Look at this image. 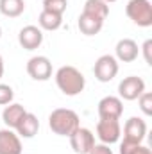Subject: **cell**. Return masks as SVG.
<instances>
[{
    "label": "cell",
    "mask_w": 152,
    "mask_h": 154,
    "mask_svg": "<svg viewBox=\"0 0 152 154\" xmlns=\"http://www.w3.org/2000/svg\"><path fill=\"white\" fill-rule=\"evenodd\" d=\"M4 72H5V66H4V57L0 56V79L4 77Z\"/></svg>",
    "instance_id": "cell-26"
},
{
    "label": "cell",
    "mask_w": 152,
    "mask_h": 154,
    "mask_svg": "<svg viewBox=\"0 0 152 154\" xmlns=\"http://www.w3.org/2000/svg\"><path fill=\"white\" fill-rule=\"evenodd\" d=\"M68 7V0H43V9L50 13L63 14Z\"/></svg>",
    "instance_id": "cell-20"
},
{
    "label": "cell",
    "mask_w": 152,
    "mask_h": 154,
    "mask_svg": "<svg viewBox=\"0 0 152 154\" xmlns=\"http://www.w3.org/2000/svg\"><path fill=\"white\" fill-rule=\"evenodd\" d=\"M22 140L14 129H0V154H22Z\"/></svg>",
    "instance_id": "cell-13"
},
{
    "label": "cell",
    "mask_w": 152,
    "mask_h": 154,
    "mask_svg": "<svg viewBox=\"0 0 152 154\" xmlns=\"http://www.w3.org/2000/svg\"><path fill=\"white\" fill-rule=\"evenodd\" d=\"M82 13L91 14V16L106 22V18L109 16V4H106L104 0H86L84 7H82Z\"/></svg>",
    "instance_id": "cell-17"
},
{
    "label": "cell",
    "mask_w": 152,
    "mask_h": 154,
    "mask_svg": "<svg viewBox=\"0 0 152 154\" xmlns=\"http://www.w3.org/2000/svg\"><path fill=\"white\" fill-rule=\"evenodd\" d=\"M38 23L41 31H57L63 25V14L50 13V11H41L38 16Z\"/></svg>",
    "instance_id": "cell-18"
},
{
    "label": "cell",
    "mask_w": 152,
    "mask_h": 154,
    "mask_svg": "<svg viewBox=\"0 0 152 154\" xmlns=\"http://www.w3.org/2000/svg\"><path fill=\"white\" fill-rule=\"evenodd\" d=\"M56 84L61 90V93H65L66 97H75L84 91L86 77L82 75V72L79 68L72 66V65H65V66L57 68V72H56Z\"/></svg>",
    "instance_id": "cell-1"
},
{
    "label": "cell",
    "mask_w": 152,
    "mask_h": 154,
    "mask_svg": "<svg viewBox=\"0 0 152 154\" xmlns=\"http://www.w3.org/2000/svg\"><path fill=\"white\" fill-rule=\"evenodd\" d=\"M118 61L116 57L111 56V54H104L100 56L97 61H95V66H93V74H95V79L100 81V82H109L113 81L114 77L118 75Z\"/></svg>",
    "instance_id": "cell-4"
},
{
    "label": "cell",
    "mask_w": 152,
    "mask_h": 154,
    "mask_svg": "<svg viewBox=\"0 0 152 154\" xmlns=\"http://www.w3.org/2000/svg\"><path fill=\"white\" fill-rule=\"evenodd\" d=\"M99 116L100 118H109V120H120V116L123 113V100L120 97L108 95L104 99L99 100Z\"/></svg>",
    "instance_id": "cell-10"
},
{
    "label": "cell",
    "mask_w": 152,
    "mask_h": 154,
    "mask_svg": "<svg viewBox=\"0 0 152 154\" xmlns=\"http://www.w3.org/2000/svg\"><path fill=\"white\" fill-rule=\"evenodd\" d=\"M147 136V122L140 116H131L123 125V142L140 145Z\"/></svg>",
    "instance_id": "cell-7"
},
{
    "label": "cell",
    "mask_w": 152,
    "mask_h": 154,
    "mask_svg": "<svg viewBox=\"0 0 152 154\" xmlns=\"http://www.w3.org/2000/svg\"><path fill=\"white\" fill-rule=\"evenodd\" d=\"M0 39H2V27H0Z\"/></svg>",
    "instance_id": "cell-28"
},
{
    "label": "cell",
    "mask_w": 152,
    "mask_h": 154,
    "mask_svg": "<svg viewBox=\"0 0 152 154\" xmlns=\"http://www.w3.org/2000/svg\"><path fill=\"white\" fill-rule=\"evenodd\" d=\"M27 74L34 81H48L52 77V61L47 56H32L27 61Z\"/></svg>",
    "instance_id": "cell-8"
},
{
    "label": "cell",
    "mask_w": 152,
    "mask_h": 154,
    "mask_svg": "<svg viewBox=\"0 0 152 154\" xmlns=\"http://www.w3.org/2000/svg\"><path fill=\"white\" fill-rule=\"evenodd\" d=\"M88 154H113V149L106 143H95Z\"/></svg>",
    "instance_id": "cell-24"
},
{
    "label": "cell",
    "mask_w": 152,
    "mask_h": 154,
    "mask_svg": "<svg viewBox=\"0 0 152 154\" xmlns=\"http://www.w3.org/2000/svg\"><path fill=\"white\" fill-rule=\"evenodd\" d=\"M18 43L25 50H36L43 43V31L38 25H25L18 32Z\"/></svg>",
    "instance_id": "cell-11"
},
{
    "label": "cell",
    "mask_w": 152,
    "mask_h": 154,
    "mask_svg": "<svg viewBox=\"0 0 152 154\" xmlns=\"http://www.w3.org/2000/svg\"><path fill=\"white\" fill-rule=\"evenodd\" d=\"M138 104H140V109L143 111V115L150 116L152 115V93L150 91H143L138 97Z\"/></svg>",
    "instance_id": "cell-21"
},
{
    "label": "cell",
    "mask_w": 152,
    "mask_h": 154,
    "mask_svg": "<svg viewBox=\"0 0 152 154\" xmlns=\"http://www.w3.org/2000/svg\"><path fill=\"white\" fill-rule=\"evenodd\" d=\"M140 56V47L134 39L131 38H122L116 47H114V57L116 61H122V63H132L136 61Z\"/></svg>",
    "instance_id": "cell-12"
},
{
    "label": "cell",
    "mask_w": 152,
    "mask_h": 154,
    "mask_svg": "<svg viewBox=\"0 0 152 154\" xmlns=\"http://www.w3.org/2000/svg\"><path fill=\"white\" fill-rule=\"evenodd\" d=\"M106 4H111V2H116V0H104Z\"/></svg>",
    "instance_id": "cell-27"
},
{
    "label": "cell",
    "mask_w": 152,
    "mask_h": 154,
    "mask_svg": "<svg viewBox=\"0 0 152 154\" xmlns=\"http://www.w3.org/2000/svg\"><path fill=\"white\" fill-rule=\"evenodd\" d=\"M13 99H14V91H13V88H11L9 84L0 82V106H7V104H11Z\"/></svg>",
    "instance_id": "cell-22"
},
{
    "label": "cell",
    "mask_w": 152,
    "mask_h": 154,
    "mask_svg": "<svg viewBox=\"0 0 152 154\" xmlns=\"http://www.w3.org/2000/svg\"><path fill=\"white\" fill-rule=\"evenodd\" d=\"M16 133H18V136L20 138H34L36 134H38L39 131V120L38 116L34 115V113H25V116L22 118V122L18 124V127L14 129Z\"/></svg>",
    "instance_id": "cell-16"
},
{
    "label": "cell",
    "mask_w": 152,
    "mask_h": 154,
    "mask_svg": "<svg viewBox=\"0 0 152 154\" xmlns=\"http://www.w3.org/2000/svg\"><path fill=\"white\" fill-rule=\"evenodd\" d=\"M68 138H70V147L75 154H88L95 145V134L86 127H77Z\"/></svg>",
    "instance_id": "cell-9"
},
{
    "label": "cell",
    "mask_w": 152,
    "mask_h": 154,
    "mask_svg": "<svg viewBox=\"0 0 152 154\" xmlns=\"http://www.w3.org/2000/svg\"><path fill=\"white\" fill-rule=\"evenodd\" d=\"M48 127L57 136H70L77 127H81V120L74 109L57 108L48 115Z\"/></svg>",
    "instance_id": "cell-2"
},
{
    "label": "cell",
    "mask_w": 152,
    "mask_h": 154,
    "mask_svg": "<svg viewBox=\"0 0 152 154\" xmlns=\"http://www.w3.org/2000/svg\"><path fill=\"white\" fill-rule=\"evenodd\" d=\"M97 136L102 143L113 145L122 136V125L120 120H109V118H100L97 122Z\"/></svg>",
    "instance_id": "cell-6"
},
{
    "label": "cell",
    "mask_w": 152,
    "mask_h": 154,
    "mask_svg": "<svg viewBox=\"0 0 152 154\" xmlns=\"http://www.w3.org/2000/svg\"><path fill=\"white\" fill-rule=\"evenodd\" d=\"M127 18L138 27L152 25V4L150 0H129L125 5Z\"/></svg>",
    "instance_id": "cell-3"
},
{
    "label": "cell",
    "mask_w": 152,
    "mask_h": 154,
    "mask_svg": "<svg viewBox=\"0 0 152 154\" xmlns=\"http://www.w3.org/2000/svg\"><path fill=\"white\" fill-rule=\"evenodd\" d=\"M145 91V81L138 75L123 77L118 84V97L122 100H136Z\"/></svg>",
    "instance_id": "cell-5"
},
{
    "label": "cell",
    "mask_w": 152,
    "mask_h": 154,
    "mask_svg": "<svg viewBox=\"0 0 152 154\" xmlns=\"http://www.w3.org/2000/svg\"><path fill=\"white\" fill-rule=\"evenodd\" d=\"M25 113H27V109H25L22 104L11 102V104H7V106L4 108V111H2V120H4V124H5V127L16 129L18 124L22 122V118L25 116Z\"/></svg>",
    "instance_id": "cell-14"
},
{
    "label": "cell",
    "mask_w": 152,
    "mask_h": 154,
    "mask_svg": "<svg viewBox=\"0 0 152 154\" xmlns=\"http://www.w3.org/2000/svg\"><path fill=\"white\" fill-rule=\"evenodd\" d=\"M140 50L143 52L145 63H147V65H152V39H147V41L141 45V48H140Z\"/></svg>",
    "instance_id": "cell-23"
},
{
    "label": "cell",
    "mask_w": 152,
    "mask_h": 154,
    "mask_svg": "<svg viewBox=\"0 0 152 154\" xmlns=\"http://www.w3.org/2000/svg\"><path fill=\"white\" fill-rule=\"evenodd\" d=\"M77 27L79 31L84 34V36H95L102 31L104 27V22L91 16V14H86V13H81L79 14V20H77Z\"/></svg>",
    "instance_id": "cell-15"
},
{
    "label": "cell",
    "mask_w": 152,
    "mask_h": 154,
    "mask_svg": "<svg viewBox=\"0 0 152 154\" xmlns=\"http://www.w3.org/2000/svg\"><path fill=\"white\" fill-rule=\"evenodd\" d=\"M25 11V0H0V13L7 18H18Z\"/></svg>",
    "instance_id": "cell-19"
},
{
    "label": "cell",
    "mask_w": 152,
    "mask_h": 154,
    "mask_svg": "<svg viewBox=\"0 0 152 154\" xmlns=\"http://www.w3.org/2000/svg\"><path fill=\"white\" fill-rule=\"evenodd\" d=\"M131 154H152L150 149L149 147H145V145H138V147H134V151Z\"/></svg>",
    "instance_id": "cell-25"
}]
</instances>
